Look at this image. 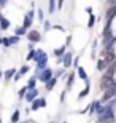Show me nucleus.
Returning <instances> with one entry per match:
<instances>
[{"label":"nucleus","mask_w":116,"mask_h":123,"mask_svg":"<svg viewBox=\"0 0 116 123\" xmlns=\"http://www.w3.org/2000/svg\"><path fill=\"white\" fill-rule=\"evenodd\" d=\"M33 58H35V62H37V66H38L40 69H43V67L46 66V61H48V56H46V55H45V53H43L41 50L35 51V56H33Z\"/></svg>","instance_id":"nucleus-1"},{"label":"nucleus","mask_w":116,"mask_h":123,"mask_svg":"<svg viewBox=\"0 0 116 123\" xmlns=\"http://www.w3.org/2000/svg\"><path fill=\"white\" fill-rule=\"evenodd\" d=\"M107 24H105V27H111V21H113V18L116 16V3L115 5H110V8H108V11H107Z\"/></svg>","instance_id":"nucleus-2"},{"label":"nucleus","mask_w":116,"mask_h":123,"mask_svg":"<svg viewBox=\"0 0 116 123\" xmlns=\"http://www.w3.org/2000/svg\"><path fill=\"white\" fill-rule=\"evenodd\" d=\"M113 83H115L113 77H107V75H103V77H102V82H100V88H102L103 91H107V90L111 86Z\"/></svg>","instance_id":"nucleus-3"},{"label":"nucleus","mask_w":116,"mask_h":123,"mask_svg":"<svg viewBox=\"0 0 116 123\" xmlns=\"http://www.w3.org/2000/svg\"><path fill=\"white\" fill-rule=\"evenodd\" d=\"M51 78H53V70L51 69H45L40 75V80H43V82H49Z\"/></svg>","instance_id":"nucleus-4"},{"label":"nucleus","mask_w":116,"mask_h":123,"mask_svg":"<svg viewBox=\"0 0 116 123\" xmlns=\"http://www.w3.org/2000/svg\"><path fill=\"white\" fill-rule=\"evenodd\" d=\"M45 105H46L45 99H35L33 102H32V109L37 110V109H40V107H45Z\"/></svg>","instance_id":"nucleus-5"},{"label":"nucleus","mask_w":116,"mask_h":123,"mask_svg":"<svg viewBox=\"0 0 116 123\" xmlns=\"http://www.w3.org/2000/svg\"><path fill=\"white\" fill-rule=\"evenodd\" d=\"M27 37H29V40H30V42H40V38H41L40 34H38L37 31H30Z\"/></svg>","instance_id":"nucleus-6"},{"label":"nucleus","mask_w":116,"mask_h":123,"mask_svg":"<svg viewBox=\"0 0 116 123\" xmlns=\"http://www.w3.org/2000/svg\"><path fill=\"white\" fill-rule=\"evenodd\" d=\"M115 70H116V61H115V62H111V64L107 67V72H105V75H107V77H113V75H115Z\"/></svg>","instance_id":"nucleus-7"},{"label":"nucleus","mask_w":116,"mask_h":123,"mask_svg":"<svg viewBox=\"0 0 116 123\" xmlns=\"http://www.w3.org/2000/svg\"><path fill=\"white\" fill-rule=\"evenodd\" d=\"M37 96H38V91L33 88V90H30V91H29V94H26V99L30 101V102H33V99H35Z\"/></svg>","instance_id":"nucleus-8"},{"label":"nucleus","mask_w":116,"mask_h":123,"mask_svg":"<svg viewBox=\"0 0 116 123\" xmlns=\"http://www.w3.org/2000/svg\"><path fill=\"white\" fill-rule=\"evenodd\" d=\"M107 67H108V62L102 58V59H100V61L97 62V69H99V70H105Z\"/></svg>","instance_id":"nucleus-9"},{"label":"nucleus","mask_w":116,"mask_h":123,"mask_svg":"<svg viewBox=\"0 0 116 123\" xmlns=\"http://www.w3.org/2000/svg\"><path fill=\"white\" fill-rule=\"evenodd\" d=\"M64 66H65V67L72 66V55H70V53H67V55L64 56Z\"/></svg>","instance_id":"nucleus-10"},{"label":"nucleus","mask_w":116,"mask_h":123,"mask_svg":"<svg viewBox=\"0 0 116 123\" xmlns=\"http://www.w3.org/2000/svg\"><path fill=\"white\" fill-rule=\"evenodd\" d=\"M27 70H29V67H27V66H24V67H21V70H19V72H18V75L14 77V80H19V78L22 77V75H24V74L27 72Z\"/></svg>","instance_id":"nucleus-11"},{"label":"nucleus","mask_w":116,"mask_h":123,"mask_svg":"<svg viewBox=\"0 0 116 123\" xmlns=\"http://www.w3.org/2000/svg\"><path fill=\"white\" fill-rule=\"evenodd\" d=\"M14 74H16V70H14V69H10V70H6V72H5V78H6V80H10Z\"/></svg>","instance_id":"nucleus-12"},{"label":"nucleus","mask_w":116,"mask_h":123,"mask_svg":"<svg viewBox=\"0 0 116 123\" xmlns=\"http://www.w3.org/2000/svg\"><path fill=\"white\" fill-rule=\"evenodd\" d=\"M78 75H80L83 80H86V78H88V75H86V70H84L83 67H78Z\"/></svg>","instance_id":"nucleus-13"},{"label":"nucleus","mask_w":116,"mask_h":123,"mask_svg":"<svg viewBox=\"0 0 116 123\" xmlns=\"http://www.w3.org/2000/svg\"><path fill=\"white\" fill-rule=\"evenodd\" d=\"M54 85H56V78H51L49 82H46V90H53Z\"/></svg>","instance_id":"nucleus-14"},{"label":"nucleus","mask_w":116,"mask_h":123,"mask_svg":"<svg viewBox=\"0 0 116 123\" xmlns=\"http://www.w3.org/2000/svg\"><path fill=\"white\" fill-rule=\"evenodd\" d=\"M30 24H32V18H30V16H29V14H27V16H26V19H24V27H30Z\"/></svg>","instance_id":"nucleus-15"},{"label":"nucleus","mask_w":116,"mask_h":123,"mask_svg":"<svg viewBox=\"0 0 116 123\" xmlns=\"http://www.w3.org/2000/svg\"><path fill=\"white\" fill-rule=\"evenodd\" d=\"M19 114H21L19 110H16V112L13 114V117H11V122H13V123H16V122L19 120Z\"/></svg>","instance_id":"nucleus-16"},{"label":"nucleus","mask_w":116,"mask_h":123,"mask_svg":"<svg viewBox=\"0 0 116 123\" xmlns=\"http://www.w3.org/2000/svg\"><path fill=\"white\" fill-rule=\"evenodd\" d=\"M0 24H2V29H8L10 27V21H6V19H2Z\"/></svg>","instance_id":"nucleus-17"},{"label":"nucleus","mask_w":116,"mask_h":123,"mask_svg":"<svg viewBox=\"0 0 116 123\" xmlns=\"http://www.w3.org/2000/svg\"><path fill=\"white\" fill-rule=\"evenodd\" d=\"M64 50H65V48H64V46H61V48H57V50L54 51V55H56V56H62L64 55Z\"/></svg>","instance_id":"nucleus-18"},{"label":"nucleus","mask_w":116,"mask_h":123,"mask_svg":"<svg viewBox=\"0 0 116 123\" xmlns=\"http://www.w3.org/2000/svg\"><path fill=\"white\" fill-rule=\"evenodd\" d=\"M35 85H37V82H35V78H30V82H29V90H33L35 88Z\"/></svg>","instance_id":"nucleus-19"},{"label":"nucleus","mask_w":116,"mask_h":123,"mask_svg":"<svg viewBox=\"0 0 116 123\" xmlns=\"http://www.w3.org/2000/svg\"><path fill=\"white\" fill-rule=\"evenodd\" d=\"M22 34H26V27H19V29H16V35H22Z\"/></svg>","instance_id":"nucleus-20"},{"label":"nucleus","mask_w":116,"mask_h":123,"mask_svg":"<svg viewBox=\"0 0 116 123\" xmlns=\"http://www.w3.org/2000/svg\"><path fill=\"white\" fill-rule=\"evenodd\" d=\"M54 3H56V0H49V13H53L54 8H56V6H54Z\"/></svg>","instance_id":"nucleus-21"},{"label":"nucleus","mask_w":116,"mask_h":123,"mask_svg":"<svg viewBox=\"0 0 116 123\" xmlns=\"http://www.w3.org/2000/svg\"><path fill=\"white\" fill-rule=\"evenodd\" d=\"M88 93H89V86H86V90H83V91L80 93V98H84V96L88 94Z\"/></svg>","instance_id":"nucleus-22"},{"label":"nucleus","mask_w":116,"mask_h":123,"mask_svg":"<svg viewBox=\"0 0 116 123\" xmlns=\"http://www.w3.org/2000/svg\"><path fill=\"white\" fill-rule=\"evenodd\" d=\"M27 90H29V88H22V90H21V91H19V96H21V98H22V96H26Z\"/></svg>","instance_id":"nucleus-23"},{"label":"nucleus","mask_w":116,"mask_h":123,"mask_svg":"<svg viewBox=\"0 0 116 123\" xmlns=\"http://www.w3.org/2000/svg\"><path fill=\"white\" fill-rule=\"evenodd\" d=\"M94 21H95V18H94V16H91V19H89V24H88L89 27H92V26H94Z\"/></svg>","instance_id":"nucleus-24"},{"label":"nucleus","mask_w":116,"mask_h":123,"mask_svg":"<svg viewBox=\"0 0 116 123\" xmlns=\"http://www.w3.org/2000/svg\"><path fill=\"white\" fill-rule=\"evenodd\" d=\"M73 78H75V77H73V74H72V75H70V78H68V88L72 86V83H73Z\"/></svg>","instance_id":"nucleus-25"},{"label":"nucleus","mask_w":116,"mask_h":123,"mask_svg":"<svg viewBox=\"0 0 116 123\" xmlns=\"http://www.w3.org/2000/svg\"><path fill=\"white\" fill-rule=\"evenodd\" d=\"M3 45L5 46H10V38H3Z\"/></svg>","instance_id":"nucleus-26"},{"label":"nucleus","mask_w":116,"mask_h":123,"mask_svg":"<svg viewBox=\"0 0 116 123\" xmlns=\"http://www.w3.org/2000/svg\"><path fill=\"white\" fill-rule=\"evenodd\" d=\"M62 3H64V0H57V6L59 8H62Z\"/></svg>","instance_id":"nucleus-27"},{"label":"nucleus","mask_w":116,"mask_h":123,"mask_svg":"<svg viewBox=\"0 0 116 123\" xmlns=\"http://www.w3.org/2000/svg\"><path fill=\"white\" fill-rule=\"evenodd\" d=\"M116 3V0H110V5H115Z\"/></svg>","instance_id":"nucleus-28"},{"label":"nucleus","mask_w":116,"mask_h":123,"mask_svg":"<svg viewBox=\"0 0 116 123\" xmlns=\"http://www.w3.org/2000/svg\"><path fill=\"white\" fill-rule=\"evenodd\" d=\"M5 2H6V0H0V3H2V5H5Z\"/></svg>","instance_id":"nucleus-29"},{"label":"nucleus","mask_w":116,"mask_h":123,"mask_svg":"<svg viewBox=\"0 0 116 123\" xmlns=\"http://www.w3.org/2000/svg\"><path fill=\"white\" fill-rule=\"evenodd\" d=\"M2 19H3V18H2V14H0V21H2Z\"/></svg>","instance_id":"nucleus-30"},{"label":"nucleus","mask_w":116,"mask_h":123,"mask_svg":"<svg viewBox=\"0 0 116 123\" xmlns=\"http://www.w3.org/2000/svg\"><path fill=\"white\" fill-rule=\"evenodd\" d=\"M0 77H2V72H0Z\"/></svg>","instance_id":"nucleus-31"},{"label":"nucleus","mask_w":116,"mask_h":123,"mask_svg":"<svg viewBox=\"0 0 116 123\" xmlns=\"http://www.w3.org/2000/svg\"><path fill=\"white\" fill-rule=\"evenodd\" d=\"M64 123H67V122H64Z\"/></svg>","instance_id":"nucleus-32"}]
</instances>
